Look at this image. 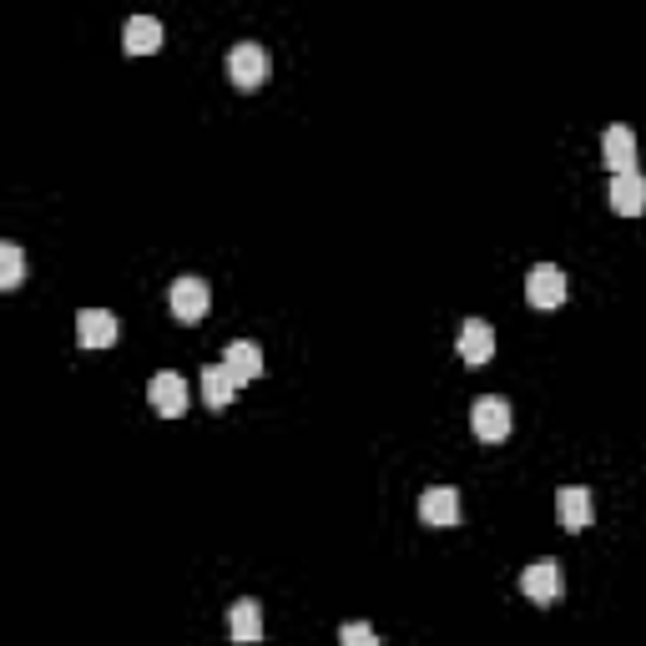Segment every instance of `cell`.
Segmentation results:
<instances>
[{
  "mask_svg": "<svg viewBox=\"0 0 646 646\" xmlns=\"http://www.w3.org/2000/svg\"><path fill=\"white\" fill-rule=\"evenodd\" d=\"M168 309H172V319H182V323H203L207 309H213V283L197 278V273L177 278L172 293H168Z\"/></svg>",
  "mask_w": 646,
  "mask_h": 646,
  "instance_id": "cell-1",
  "label": "cell"
},
{
  "mask_svg": "<svg viewBox=\"0 0 646 646\" xmlns=\"http://www.w3.org/2000/svg\"><path fill=\"white\" fill-rule=\"evenodd\" d=\"M268 51L258 46V41H238V46L228 51V82L238 86V91H258V86L268 82Z\"/></svg>",
  "mask_w": 646,
  "mask_h": 646,
  "instance_id": "cell-2",
  "label": "cell"
},
{
  "mask_svg": "<svg viewBox=\"0 0 646 646\" xmlns=\"http://www.w3.org/2000/svg\"><path fill=\"white\" fill-rule=\"evenodd\" d=\"M526 299H530V309H561V303L571 299L566 268H556V263H536V268L526 273Z\"/></svg>",
  "mask_w": 646,
  "mask_h": 646,
  "instance_id": "cell-3",
  "label": "cell"
},
{
  "mask_svg": "<svg viewBox=\"0 0 646 646\" xmlns=\"http://www.w3.org/2000/svg\"><path fill=\"white\" fill-rule=\"evenodd\" d=\"M470 430L485 444H500L505 434H510V405H505L500 395H480L475 405H470Z\"/></svg>",
  "mask_w": 646,
  "mask_h": 646,
  "instance_id": "cell-4",
  "label": "cell"
},
{
  "mask_svg": "<svg viewBox=\"0 0 646 646\" xmlns=\"http://www.w3.org/2000/svg\"><path fill=\"white\" fill-rule=\"evenodd\" d=\"M419 520L434 530H455L460 526V491L455 485H434L419 495Z\"/></svg>",
  "mask_w": 646,
  "mask_h": 646,
  "instance_id": "cell-5",
  "label": "cell"
},
{
  "mask_svg": "<svg viewBox=\"0 0 646 646\" xmlns=\"http://www.w3.org/2000/svg\"><path fill=\"white\" fill-rule=\"evenodd\" d=\"M520 591H526L536 606H551V601L561 596V561L540 556L536 566H526V575H520Z\"/></svg>",
  "mask_w": 646,
  "mask_h": 646,
  "instance_id": "cell-6",
  "label": "cell"
},
{
  "mask_svg": "<svg viewBox=\"0 0 646 646\" xmlns=\"http://www.w3.org/2000/svg\"><path fill=\"white\" fill-rule=\"evenodd\" d=\"M147 399H152V409L162 419H182L187 414V379H182V374H157V379L147 384Z\"/></svg>",
  "mask_w": 646,
  "mask_h": 646,
  "instance_id": "cell-7",
  "label": "cell"
},
{
  "mask_svg": "<svg viewBox=\"0 0 646 646\" xmlns=\"http://www.w3.org/2000/svg\"><path fill=\"white\" fill-rule=\"evenodd\" d=\"M460 359L470 369H485L495 359V329L485 319H465V329H460Z\"/></svg>",
  "mask_w": 646,
  "mask_h": 646,
  "instance_id": "cell-8",
  "label": "cell"
},
{
  "mask_svg": "<svg viewBox=\"0 0 646 646\" xmlns=\"http://www.w3.org/2000/svg\"><path fill=\"white\" fill-rule=\"evenodd\" d=\"M76 338H82V348H111L121 338V323L107 309H82L76 313Z\"/></svg>",
  "mask_w": 646,
  "mask_h": 646,
  "instance_id": "cell-9",
  "label": "cell"
},
{
  "mask_svg": "<svg viewBox=\"0 0 646 646\" xmlns=\"http://www.w3.org/2000/svg\"><path fill=\"white\" fill-rule=\"evenodd\" d=\"M606 203H611V213L642 217V213H646V177H642L636 168H632V172H622V177H611Z\"/></svg>",
  "mask_w": 646,
  "mask_h": 646,
  "instance_id": "cell-10",
  "label": "cell"
},
{
  "mask_svg": "<svg viewBox=\"0 0 646 646\" xmlns=\"http://www.w3.org/2000/svg\"><path fill=\"white\" fill-rule=\"evenodd\" d=\"M223 369H228V379L243 389V384H252L258 374H263V348L248 344V338H238V344L223 348Z\"/></svg>",
  "mask_w": 646,
  "mask_h": 646,
  "instance_id": "cell-11",
  "label": "cell"
},
{
  "mask_svg": "<svg viewBox=\"0 0 646 646\" xmlns=\"http://www.w3.org/2000/svg\"><path fill=\"white\" fill-rule=\"evenodd\" d=\"M601 162L611 168V177L632 172V162H636V132L632 127H606V137H601Z\"/></svg>",
  "mask_w": 646,
  "mask_h": 646,
  "instance_id": "cell-12",
  "label": "cell"
},
{
  "mask_svg": "<svg viewBox=\"0 0 646 646\" xmlns=\"http://www.w3.org/2000/svg\"><path fill=\"white\" fill-rule=\"evenodd\" d=\"M556 520H561V530L581 536V530L591 526V491H581V485H566V491L556 495Z\"/></svg>",
  "mask_w": 646,
  "mask_h": 646,
  "instance_id": "cell-13",
  "label": "cell"
},
{
  "mask_svg": "<svg viewBox=\"0 0 646 646\" xmlns=\"http://www.w3.org/2000/svg\"><path fill=\"white\" fill-rule=\"evenodd\" d=\"M162 41H168V31H162V21H157V15H132V21H127L121 46L132 51V56H152V51H162Z\"/></svg>",
  "mask_w": 646,
  "mask_h": 646,
  "instance_id": "cell-14",
  "label": "cell"
},
{
  "mask_svg": "<svg viewBox=\"0 0 646 646\" xmlns=\"http://www.w3.org/2000/svg\"><path fill=\"white\" fill-rule=\"evenodd\" d=\"M228 632H233V642H238V646H252L258 636H263V606H258L252 596L233 601V611H228Z\"/></svg>",
  "mask_w": 646,
  "mask_h": 646,
  "instance_id": "cell-15",
  "label": "cell"
},
{
  "mask_svg": "<svg viewBox=\"0 0 646 646\" xmlns=\"http://www.w3.org/2000/svg\"><path fill=\"white\" fill-rule=\"evenodd\" d=\"M233 395H238V384L228 379V369L223 364H213V369H203V399L213 414H223V409L233 405Z\"/></svg>",
  "mask_w": 646,
  "mask_h": 646,
  "instance_id": "cell-16",
  "label": "cell"
},
{
  "mask_svg": "<svg viewBox=\"0 0 646 646\" xmlns=\"http://www.w3.org/2000/svg\"><path fill=\"white\" fill-rule=\"evenodd\" d=\"M21 278H25L21 243H0V288H6V293H15V288H21Z\"/></svg>",
  "mask_w": 646,
  "mask_h": 646,
  "instance_id": "cell-17",
  "label": "cell"
},
{
  "mask_svg": "<svg viewBox=\"0 0 646 646\" xmlns=\"http://www.w3.org/2000/svg\"><path fill=\"white\" fill-rule=\"evenodd\" d=\"M338 646H379V636H374L369 622H344L338 626Z\"/></svg>",
  "mask_w": 646,
  "mask_h": 646,
  "instance_id": "cell-18",
  "label": "cell"
}]
</instances>
